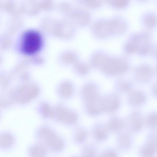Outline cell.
Instances as JSON below:
<instances>
[{"label": "cell", "mask_w": 157, "mask_h": 157, "mask_svg": "<svg viewBox=\"0 0 157 157\" xmlns=\"http://www.w3.org/2000/svg\"><path fill=\"white\" fill-rule=\"evenodd\" d=\"M141 22L147 29H153L157 26V14L152 11L146 12L142 15Z\"/></svg>", "instance_id": "cell-12"}, {"label": "cell", "mask_w": 157, "mask_h": 157, "mask_svg": "<svg viewBox=\"0 0 157 157\" xmlns=\"http://www.w3.org/2000/svg\"><path fill=\"white\" fill-rule=\"evenodd\" d=\"M106 3L114 8L122 9L128 6L130 3L128 0H109L105 1Z\"/></svg>", "instance_id": "cell-20"}, {"label": "cell", "mask_w": 157, "mask_h": 157, "mask_svg": "<svg viewBox=\"0 0 157 157\" xmlns=\"http://www.w3.org/2000/svg\"><path fill=\"white\" fill-rule=\"evenodd\" d=\"M90 28L93 34L99 39L114 36V26L112 18L97 19L92 22Z\"/></svg>", "instance_id": "cell-4"}, {"label": "cell", "mask_w": 157, "mask_h": 157, "mask_svg": "<svg viewBox=\"0 0 157 157\" xmlns=\"http://www.w3.org/2000/svg\"><path fill=\"white\" fill-rule=\"evenodd\" d=\"M72 17L76 26L84 27L89 24L91 16L88 8L82 5L73 9Z\"/></svg>", "instance_id": "cell-6"}, {"label": "cell", "mask_w": 157, "mask_h": 157, "mask_svg": "<svg viewBox=\"0 0 157 157\" xmlns=\"http://www.w3.org/2000/svg\"><path fill=\"white\" fill-rule=\"evenodd\" d=\"M41 35L38 32L31 30L23 35L20 45L21 51L27 55H33L41 49L43 44Z\"/></svg>", "instance_id": "cell-3"}, {"label": "cell", "mask_w": 157, "mask_h": 157, "mask_svg": "<svg viewBox=\"0 0 157 157\" xmlns=\"http://www.w3.org/2000/svg\"><path fill=\"white\" fill-rule=\"evenodd\" d=\"M89 137V133L86 130L83 128H78L73 132L71 139L75 144L82 146L86 143Z\"/></svg>", "instance_id": "cell-13"}, {"label": "cell", "mask_w": 157, "mask_h": 157, "mask_svg": "<svg viewBox=\"0 0 157 157\" xmlns=\"http://www.w3.org/2000/svg\"><path fill=\"white\" fill-rule=\"evenodd\" d=\"M119 152L116 147H106L100 152L98 157H120Z\"/></svg>", "instance_id": "cell-19"}, {"label": "cell", "mask_w": 157, "mask_h": 157, "mask_svg": "<svg viewBox=\"0 0 157 157\" xmlns=\"http://www.w3.org/2000/svg\"><path fill=\"white\" fill-rule=\"evenodd\" d=\"M58 118L59 121L67 124H73L76 121V115L74 113L60 108L58 110Z\"/></svg>", "instance_id": "cell-15"}, {"label": "cell", "mask_w": 157, "mask_h": 157, "mask_svg": "<svg viewBox=\"0 0 157 157\" xmlns=\"http://www.w3.org/2000/svg\"><path fill=\"white\" fill-rule=\"evenodd\" d=\"M60 92L62 94L64 97H68L70 96L73 91L72 85L69 83L65 82L61 86Z\"/></svg>", "instance_id": "cell-23"}, {"label": "cell", "mask_w": 157, "mask_h": 157, "mask_svg": "<svg viewBox=\"0 0 157 157\" xmlns=\"http://www.w3.org/2000/svg\"><path fill=\"white\" fill-rule=\"evenodd\" d=\"M34 137L36 142L44 146L49 152L58 153L63 151L66 146L64 138L51 128L43 126L36 131Z\"/></svg>", "instance_id": "cell-2"}, {"label": "cell", "mask_w": 157, "mask_h": 157, "mask_svg": "<svg viewBox=\"0 0 157 157\" xmlns=\"http://www.w3.org/2000/svg\"><path fill=\"white\" fill-rule=\"evenodd\" d=\"M143 99V96L140 94H135L131 97V102L134 104H137L141 102Z\"/></svg>", "instance_id": "cell-24"}, {"label": "cell", "mask_w": 157, "mask_h": 157, "mask_svg": "<svg viewBox=\"0 0 157 157\" xmlns=\"http://www.w3.org/2000/svg\"><path fill=\"white\" fill-rule=\"evenodd\" d=\"M110 133L106 126H97L92 130L91 135L95 142L100 144L105 142L109 140Z\"/></svg>", "instance_id": "cell-8"}, {"label": "cell", "mask_w": 157, "mask_h": 157, "mask_svg": "<svg viewBox=\"0 0 157 157\" xmlns=\"http://www.w3.org/2000/svg\"><path fill=\"white\" fill-rule=\"evenodd\" d=\"M131 145L130 136L128 133L122 131L117 134L116 139V148L120 152L126 151Z\"/></svg>", "instance_id": "cell-11"}, {"label": "cell", "mask_w": 157, "mask_h": 157, "mask_svg": "<svg viewBox=\"0 0 157 157\" xmlns=\"http://www.w3.org/2000/svg\"><path fill=\"white\" fill-rule=\"evenodd\" d=\"M83 94L84 98L87 103V104L98 98L97 88L92 84H88L85 86Z\"/></svg>", "instance_id": "cell-16"}, {"label": "cell", "mask_w": 157, "mask_h": 157, "mask_svg": "<svg viewBox=\"0 0 157 157\" xmlns=\"http://www.w3.org/2000/svg\"><path fill=\"white\" fill-rule=\"evenodd\" d=\"M106 126L110 133L117 134L122 131L124 125L123 122L120 119L114 118L111 120Z\"/></svg>", "instance_id": "cell-18"}, {"label": "cell", "mask_w": 157, "mask_h": 157, "mask_svg": "<svg viewBox=\"0 0 157 157\" xmlns=\"http://www.w3.org/2000/svg\"><path fill=\"white\" fill-rule=\"evenodd\" d=\"M151 54L157 59V44L153 45Z\"/></svg>", "instance_id": "cell-25"}, {"label": "cell", "mask_w": 157, "mask_h": 157, "mask_svg": "<svg viewBox=\"0 0 157 157\" xmlns=\"http://www.w3.org/2000/svg\"><path fill=\"white\" fill-rule=\"evenodd\" d=\"M80 3L87 8L97 9L102 5L101 1L98 0H87L79 1Z\"/></svg>", "instance_id": "cell-21"}, {"label": "cell", "mask_w": 157, "mask_h": 157, "mask_svg": "<svg viewBox=\"0 0 157 157\" xmlns=\"http://www.w3.org/2000/svg\"><path fill=\"white\" fill-rule=\"evenodd\" d=\"M151 36L147 31L134 33L131 35L125 43L123 49L127 54L136 53L144 56L151 54L153 46Z\"/></svg>", "instance_id": "cell-1"}, {"label": "cell", "mask_w": 157, "mask_h": 157, "mask_svg": "<svg viewBox=\"0 0 157 157\" xmlns=\"http://www.w3.org/2000/svg\"><path fill=\"white\" fill-rule=\"evenodd\" d=\"M100 152L96 145L91 143H86L81 146L80 157H98Z\"/></svg>", "instance_id": "cell-14"}, {"label": "cell", "mask_w": 157, "mask_h": 157, "mask_svg": "<svg viewBox=\"0 0 157 157\" xmlns=\"http://www.w3.org/2000/svg\"><path fill=\"white\" fill-rule=\"evenodd\" d=\"M48 152L44 146L37 142L30 145L27 150L28 157H47Z\"/></svg>", "instance_id": "cell-10"}, {"label": "cell", "mask_w": 157, "mask_h": 157, "mask_svg": "<svg viewBox=\"0 0 157 157\" xmlns=\"http://www.w3.org/2000/svg\"><path fill=\"white\" fill-rule=\"evenodd\" d=\"M103 111H113L117 108L118 103L116 97H109L102 100Z\"/></svg>", "instance_id": "cell-17"}, {"label": "cell", "mask_w": 157, "mask_h": 157, "mask_svg": "<svg viewBox=\"0 0 157 157\" xmlns=\"http://www.w3.org/2000/svg\"><path fill=\"white\" fill-rule=\"evenodd\" d=\"M110 57L105 52L97 51L94 52L91 56L90 64L93 67L103 69Z\"/></svg>", "instance_id": "cell-7"}, {"label": "cell", "mask_w": 157, "mask_h": 157, "mask_svg": "<svg viewBox=\"0 0 157 157\" xmlns=\"http://www.w3.org/2000/svg\"><path fill=\"white\" fill-rule=\"evenodd\" d=\"M128 67V61L125 56H111L103 68L104 72L114 74L124 72Z\"/></svg>", "instance_id": "cell-5"}, {"label": "cell", "mask_w": 157, "mask_h": 157, "mask_svg": "<svg viewBox=\"0 0 157 157\" xmlns=\"http://www.w3.org/2000/svg\"><path fill=\"white\" fill-rule=\"evenodd\" d=\"M74 67L76 70L81 74H85L88 71L87 65L85 63L79 60L74 64Z\"/></svg>", "instance_id": "cell-22"}, {"label": "cell", "mask_w": 157, "mask_h": 157, "mask_svg": "<svg viewBox=\"0 0 157 157\" xmlns=\"http://www.w3.org/2000/svg\"><path fill=\"white\" fill-rule=\"evenodd\" d=\"M70 157H80L79 155H74L70 156Z\"/></svg>", "instance_id": "cell-26"}, {"label": "cell", "mask_w": 157, "mask_h": 157, "mask_svg": "<svg viewBox=\"0 0 157 157\" xmlns=\"http://www.w3.org/2000/svg\"><path fill=\"white\" fill-rule=\"evenodd\" d=\"M16 139L14 135L9 132H4L0 135V148L3 151L9 150L13 147Z\"/></svg>", "instance_id": "cell-9"}]
</instances>
